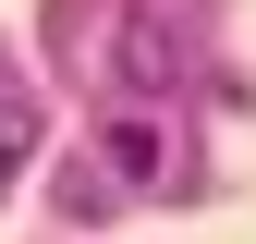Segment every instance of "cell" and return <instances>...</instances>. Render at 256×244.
<instances>
[{"label": "cell", "instance_id": "cell-1", "mask_svg": "<svg viewBox=\"0 0 256 244\" xmlns=\"http://www.w3.org/2000/svg\"><path fill=\"white\" fill-rule=\"evenodd\" d=\"M171 61H183V49H171V24H146V12H134V24H122V37H110V74H122V86H134V98H158V86H183V74H171Z\"/></svg>", "mask_w": 256, "mask_h": 244}, {"label": "cell", "instance_id": "cell-2", "mask_svg": "<svg viewBox=\"0 0 256 244\" xmlns=\"http://www.w3.org/2000/svg\"><path fill=\"white\" fill-rule=\"evenodd\" d=\"M110 171H134V183H158V134H146V122H110Z\"/></svg>", "mask_w": 256, "mask_h": 244}, {"label": "cell", "instance_id": "cell-3", "mask_svg": "<svg viewBox=\"0 0 256 244\" xmlns=\"http://www.w3.org/2000/svg\"><path fill=\"white\" fill-rule=\"evenodd\" d=\"M24 146H37V110H24V98H0V171H24Z\"/></svg>", "mask_w": 256, "mask_h": 244}]
</instances>
